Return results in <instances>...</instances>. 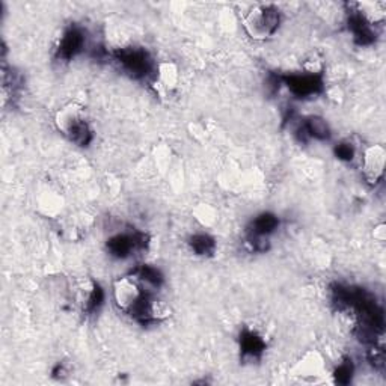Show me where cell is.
I'll return each mask as SVG.
<instances>
[{
	"mask_svg": "<svg viewBox=\"0 0 386 386\" xmlns=\"http://www.w3.org/2000/svg\"><path fill=\"white\" fill-rule=\"evenodd\" d=\"M356 13L364 18L368 25L379 26L386 18V4L385 2H364L356 5Z\"/></svg>",
	"mask_w": 386,
	"mask_h": 386,
	"instance_id": "cell-10",
	"label": "cell"
},
{
	"mask_svg": "<svg viewBox=\"0 0 386 386\" xmlns=\"http://www.w3.org/2000/svg\"><path fill=\"white\" fill-rule=\"evenodd\" d=\"M240 346H242V352L244 356H259L263 350H264V341L261 340V336L256 335L252 331H244L240 336Z\"/></svg>",
	"mask_w": 386,
	"mask_h": 386,
	"instance_id": "cell-11",
	"label": "cell"
},
{
	"mask_svg": "<svg viewBox=\"0 0 386 386\" xmlns=\"http://www.w3.org/2000/svg\"><path fill=\"white\" fill-rule=\"evenodd\" d=\"M279 225V220L273 215H261L256 217L252 222V229L251 234L252 236H260V237H267L268 234L273 232Z\"/></svg>",
	"mask_w": 386,
	"mask_h": 386,
	"instance_id": "cell-14",
	"label": "cell"
},
{
	"mask_svg": "<svg viewBox=\"0 0 386 386\" xmlns=\"http://www.w3.org/2000/svg\"><path fill=\"white\" fill-rule=\"evenodd\" d=\"M290 376L299 383H320L331 374L322 353L317 350H310L291 367Z\"/></svg>",
	"mask_w": 386,
	"mask_h": 386,
	"instance_id": "cell-3",
	"label": "cell"
},
{
	"mask_svg": "<svg viewBox=\"0 0 386 386\" xmlns=\"http://www.w3.org/2000/svg\"><path fill=\"white\" fill-rule=\"evenodd\" d=\"M85 45V37L84 32H81L77 26L68 28L59 40V44H57V56L61 59H72L77 53L84 50Z\"/></svg>",
	"mask_w": 386,
	"mask_h": 386,
	"instance_id": "cell-9",
	"label": "cell"
},
{
	"mask_svg": "<svg viewBox=\"0 0 386 386\" xmlns=\"http://www.w3.org/2000/svg\"><path fill=\"white\" fill-rule=\"evenodd\" d=\"M115 57L127 73L135 77H144L151 69V59L148 53L139 47H124L115 52Z\"/></svg>",
	"mask_w": 386,
	"mask_h": 386,
	"instance_id": "cell-4",
	"label": "cell"
},
{
	"mask_svg": "<svg viewBox=\"0 0 386 386\" xmlns=\"http://www.w3.org/2000/svg\"><path fill=\"white\" fill-rule=\"evenodd\" d=\"M73 295L77 305L85 312L96 311L103 302L101 288L91 279L77 280L73 290Z\"/></svg>",
	"mask_w": 386,
	"mask_h": 386,
	"instance_id": "cell-6",
	"label": "cell"
},
{
	"mask_svg": "<svg viewBox=\"0 0 386 386\" xmlns=\"http://www.w3.org/2000/svg\"><path fill=\"white\" fill-rule=\"evenodd\" d=\"M385 159L386 151L382 145H371L365 148L361 159V169L368 184L376 186L382 181L385 174Z\"/></svg>",
	"mask_w": 386,
	"mask_h": 386,
	"instance_id": "cell-5",
	"label": "cell"
},
{
	"mask_svg": "<svg viewBox=\"0 0 386 386\" xmlns=\"http://www.w3.org/2000/svg\"><path fill=\"white\" fill-rule=\"evenodd\" d=\"M147 244V237L142 232L135 234H118L108 242L109 252L116 259H125L132 255L135 249H142Z\"/></svg>",
	"mask_w": 386,
	"mask_h": 386,
	"instance_id": "cell-7",
	"label": "cell"
},
{
	"mask_svg": "<svg viewBox=\"0 0 386 386\" xmlns=\"http://www.w3.org/2000/svg\"><path fill=\"white\" fill-rule=\"evenodd\" d=\"M279 20V11L273 5H256L244 14L243 28L252 40L261 41L276 32Z\"/></svg>",
	"mask_w": 386,
	"mask_h": 386,
	"instance_id": "cell-2",
	"label": "cell"
},
{
	"mask_svg": "<svg viewBox=\"0 0 386 386\" xmlns=\"http://www.w3.org/2000/svg\"><path fill=\"white\" fill-rule=\"evenodd\" d=\"M331 376H334V380L336 383H346L350 380V378H352V364H348V362H344V364H341L340 367H338V370L331 374Z\"/></svg>",
	"mask_w": 386,
	"mask_h": 386,
	"instance_id": "cell-16",
	"label": "cell"
},
{
	"mask_svg": "<svg viewBox=\"0 0 386 386\" xmlns=\"http://www.w3.org/2000/svg\"><path fill=\"white\" fill-rule=\"evenodd\" d=\"M55 125L57 132L80 147L88 145L92 140L86 112L84 106L77 103H68L57 110L55 115Z\"/></svg>",
	"mask_w": 386,
	"mask_h": 386,
	"instance_id": "cell-1",
	"label": "cell"
},
{
	"mask_svg": "<svg viewBox=\"0 0 386 386\" xmlns=\"http://www.w3.org/2000/svg\"><path fill=\"white\" fill-rule=\"evenodd\" d=\"M385 225H379L376 227V229H374V239L379 240V242H383L385 240Z\"/></svg>",
	"mask_w": 386,
	"mask_h": 386,
	"instance_id": "cell-18",
	"label": "cell"
},
{
	"mask_svg": "<svg viewBox=\"0 0 386 386\" xmlns=\"http://www.w3.org/2000/svg\"><path fill=\"white\" fill-rule=\"evenodd\" d=\"M302 130L307 136L320 140H324L331 136L329 125H327V123L323 118H320V116H311V118H308L305 125L302 127Z\"/></svg>",
	"mask_w": 386,
	"mask_h": 386,
	"instance_id": "cell-13",
	"label": "cell"
},
{
	"mask_svg": "<svg viewBox=\"0 0 386 386\" xmlns=\"http://www.w3.org/2000/svg\"><path fill=\"white\" fill-rule=\"evenodd\" d=\"M189 244L196 255H203V256L212 255L216 249L215 240L210 236H207V234H198V236L191 239Z\"/></svg>",
	"mask_w": 386,
	"mask_h": 386,
	"instance_id": "cell-15",
	"label": "cell"
},
{
	"mask_svg": "<svg viewBox=\"0 0 386 386\" xmlns=\"http://www.w3.org/2000/svg\"><path fill=\"white\" fill-rule=\"evenodd\" d=\"M177 81H178L177 68H175L172 64L159 65L157 74H156V85H159L160 89L171 91L177 86Z\"/></svg>",
	"mask_w": 386,
	"mask_h": 386,
	"instance_id": "cell-12",
	"label": "cell"
},
{
	"mask_svg": "<svg viewBox=\"0 0 386 386\" xmlns=\"http://www.w3.org/2000/svg\"><path fill=\"white\" fill-rule=\"evenodd\" d=\"M335 154L338 159L341 160H352L355 157V148L352 147V144L348 142H341L338 144L336 148H335Z\"/></svg>",
	"mask_w": 386,
	"mask_h": 386,
	"instance_id": "cell-17",
	"label": "cell"
},
{
	"mask_svg": "<svg viewBox=\"0 0 386 386\" xmlns=\"http://www.w3.org/2000/svg\"><path fill=\"white\" fill-rule=\"evenodd\" d=\"M287 88L297 97H311L314 93L322 91V79L320 74L315 73H303V74H291L284 79Z\"/></svg>",
	"mask_w": 386,
	"mask_h": 386,
	"instance_id": "cell-8",
	"label": "cell"
}]
</instances>
